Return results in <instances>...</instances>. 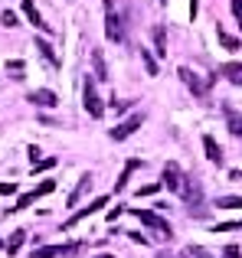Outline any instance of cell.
<instances>
[{"mask_svg": "<svg viewBox=\"0 0 242 258\" xmlns=\"http://www.w3.org/2000/svg\"><path fill=\"white\" fill-rule=\"evenodd\" d=\"M138 167H141V160H128V164H125V170H121V176H118V180H115V193H121V189H125L128 186V180H131V173L134 170H138Z\"/></svg>", "mask_w": 242, "mask_h": 258, "instance_id": "16", "label": "cell"}, {"mask_svg": "<svg viewBox=\"0 0 242 258\" xmlns=\"http://www.w3.org/2000/svg\"><path fill=\"white\" fill-rule=\"evenodd\" d=\"M82 242H66V245H39L30 258H66V255H79Z\"/></svg>", "mask_w": 242, "mask_h": 258, "instance_id": "6", "label": "cell"}, {"mask_svg": "<svg viewBox=\"0 0 242 258\" xmlns=\"http://www.w3.org/2000/svg\"><path fill=\"white\" fill-rule=\"evenodd\" d=\"M141 124H144V114H141V111H138V114H131V118H125L118 127H111V141H125V138H131V134L138 131Z\"/></svg>", "mask_w": 242, "mask_h": 258, "instance_id": "7", "label": "cell"}, {"mask_svg": "<svg viewBox=\"0 0 242 258\" xmlns=\"http://www.w3.org/2000/svg\"><path fill=\"white\" fill-rule=\"evenodd\" d=\"M26 157H30V164H39V160H43V157H39V147H26Z\"/></svg>", "mask_w": 242, "mask_h": 258, "instance_id": "30", "label": "cell"}, {"mask_svg": "<svg viewBox=\"0 0 242 258\" xmlns=\"http://www.w3.org/2000/svg\"><path fill=\"white\" fill-rule=\"evenodd\" d=\"M7 69H10V72H17L13 79H20V72H23V62H20V59H10V62H7Z\"/></svg>", "mask_w": 242, "mask_h": 258, "instance_id": "31", "label": "cell"}, {"mask_svg": "<svg viewBox=\"0 0 242 258\" xmlns=\"http://www.w3.org/2000/svg\"><path fill=\"white\" fill-rule=\"evenodd\" d=\"M131 213L138 216V219L144 222V226L151 229V232L157 235L160 242H170V239H173V229H170V222H167V219H160L157 213H151V209H131Z\"/></svg>", "mask_w": 242, "mask_h": 258, "instance_id": "1", "label": "cell"}, {"mask_svg": "<svg viewBox=\"0 0 242 258\" xmlns=\"http://www.w3.org/2000/svg\"><path fill=\"white\" fill-rule=\"evenodd\" d=\"M36 49H39V56H43V59H46V62H49V66H56V69H59V56H56V52H52V46H49V43H46V39H43V36H39V39H36Z\"/></svg>", "mask_w": 242, "mask_h": 258, "instance_id": "19", "label": "cell"}, {"mask_svg": "<svg viewBox=\"0 0 242 258\" xmlns=\"http://www.w3.org/2000/svg\"><path fill=\"white\" fill-rule=\"evenodd\" d=\"M219 43H223L226 49H239V39H236V36H229V33L223 30V26H219Z\"/></svg>", "mask_w": 242, "mask_h": 258, "instance_id": "25", "label": "cell"}, {"mask_svg": "<svg viewBox=\"0 0 242 258\" xmlns=\"http://www.w3.org/2000/svg\"><path fill=\"white\" fill-rule=\"evenodd\" d=\"M239 26H242V20H239Z\"/></svg>", "mask_w": 242, "mask_h": 258, "instance_id": "40", "label": "cell"}, {"mask_svg": "<svg viewBox=\"0 0 242 258\" xmlns=\"http://www.w3.org/2000/svg\"><path fill=\"white\" fill-rule=\"evenodd\" d=\"M92 66H95V79H102V82H108V66H105V56L102 52H92Z\"/></svg>", "mask_w": 242, "mask_h": 258, "instance_id": "20", "label": "cell"}, {"mask_svg": "<svg viewBox=\"0 0 242 258\" xmlns=\"http://www.w3.org/2000/svg\"><path fill=\"white\" fill-rule=\"evenodd\" d=\"M95 258H115V255H105V252H102V255H95Z\"/></svg>", "mask_w": 242, "mask_h": 258, "instance_id": "37", "label": "cell"}, {"mask_svg": "<svg viewBox=\"0 0 242 258\" xmlns=\"http://www.w3.org/2000/svg\"><path fill=\"white\" fill-rule=\"evenodd\" d=\"M33 203H36V193H23V196L17 200V206H10L7 213H17V209H26V206H33Z\"/></svg>", "mask_w": 242, "mask_h": 258, "instance_id": "23", "label": "cell"}, {"mask_svg": "<svg viewBox=\"0 0 242 258\" xmlns=\"http://www.w3.org/2000/svg\"><path fill=\"white\" fill-rule=\"evenodd\" d=\"M232 13H236V17L242 20V0H232Z\"/></svg>", "mask_w": 242, "mask_h": 258, "instance_id": "35", "label": "cell"}, {"mask_svg": "<svg viewBox=\"0 0 242 258\" xmlns=\"http://www.w3.org/2000/svg\"><path fill=\"white\" fill-rule=\"evenodd\" d=\"M180 196H184V203L193 209V213H200V206H203V183H200L197 176H187Z\"/></svg>", "mask_w": 242, "mask_h": 258, "instance_id": "5", "label": "cell"}, {"mask_svg": "<svg viewBox=\"0 0 242 258\" xmlns=\"http://www.w3.org/2000/svg\"><path fill=\"white\" fill-rule=\"evenodd\" d=\"M184 180H187V176L180 173V167H177V164H167V167H164V186H167V189L180 193V189H184Z\"/></svg>", "mask_w": 242, "mask_h": 258, "instance_id": "10", "label": "cell"}, {"mask_svg": "<svg viewBox=\"0 0 242 258\" xmlns=\"http://www.w3.org/2000/svg\"><path fill=\"white\" fill-rule=\"evenodd\" d=\"M223 114H226V127H229V134L242 141V111H236V108L226 105V108H223Z\"/></svg>", "mask_w": 242, "mask_h": 258, "instance_id": "12", "label": "cell"}, {"mask_svg": "<svg viewBox=\"0 0 242 258\" xmlns=\"http://www.w3.org/2000/svg\"><path fill=\"white\" fill-rule=\"evenodd\" d=\"M203 151H206V160L216 167H223V151H219V144L213 141V134H203Z\"/></svg>", "mask_w": 242, "mask_h": 258, "instance_id": "13", "label": "cell"}, {"mask_svg": "<svg viewBox=\"0 0 242 258\" xmlns=\"http://www.w3.org/2000/svg\"><path fill=\"white\" fill-rule=\"evenodd\" d=\"M157 258H173V255H170V252H160V255H157Z\"/></svg>", "mask_w": 242, "mask_h": 258, "instance_id": "36", "label": "cell"}, {"mask_svg": "<svg viewBox=\"0 0 242 258\" xmlns=\"http://www.w3.org/2000/svg\"><path fill=\"white\" fill-rule=\"evenodd\" d=\"M219 76H223L226 82H232V85H242V62H226V66H219Z\"/></svg>", "mask_w": 242, "mask_h": 258, "instance_id": "14", "label": "cell"}, {"mask_svg": "<svg viewBox=\"0 0 242 258\" xmlns=\"http://www.w3.org/2000/svg\"><path fill=\"white\" fill-rule=\"evenodd\" d=\"M102 7H105V36L111 43H125V26H121V17L115 10V0H102Z\"/></svg>", "mask_w": 242, "mask_h": 258, "instance_id": "2", "label": "cell"}, {"mask_svg": "<svg viewBox=\"0 0 242 258\" xmlns=\"http://www.w3.org/2000/svg\"><path fill=\"white\" fill-rule=\"evenodd\" d=\"M160 4H167V0H160Z\"/></svg>", "mask_w": 242, "mask_h": 258, "instance_id": "39", "label": "cell"}, {"mask_svg": "<svg viewBox=\"0 0 242 258\" xmlns=\"http://www.w3.org/2000/svg\"><path fill=\"white\" fill-rule=\"evenodd\" d=\"M17 193V183H0V196H10Z\"/></svg>", "mask_w": 242, "mask_h": 258, "instance_id": "32", "label": "cell"}, {"mask_svg": "<svg viewBox=\"0 0 242 258\" xmlns=\"http://www.w3.org/2000/svg\"><path fill=\"white\" fill-rule=\"evenodd\" d=\"M0 23H4V26H17V13L4 10V13H0Z\"/></svg>", "mask_w": 242, "mask_h": 258, "instance_id": "28", "label": "cell"}, {"mask_svg": "<svg viewBox=\"0 0 242 258\" xmlns=\"http://www.w3.org/2000/svg\"><path fill=\"white\" fill-rule=\"evenodd\" d=\"M157 189H160V183H147V186H141V189H138V196H154Z\"/></svg>", "mask_w": 242, "mask_h": 258, "instance_id": "29", "label": "cell"}, {"mask_svg": "<svg viewBox=\"0 0 242 258\" xmlns=\"http://www.w3.org/2000/svg\"><path fill=\"white\" fill-rule=\"evenodd\" d=\"M180 258H213L206 248H200V245H187L184 252H180Z\"/></svg>", "mask_w": 242, "mask_h": 258, "instance_id": "22", "label": "cell"}, {"mask_svg": "<svg viewBox=\"0 0 242 258\" xmlns=\"http://www.w3.org/2000/svg\"><path fill=\"white\" fill-rule=\"evenodd\" d=\"M49 167H56V157H46V160H39V164H33V173H43V170H49Z\"/></svg>", "mask_w": 242, "mask_h": 258, "instance_id": "27", "label": "cell"}, {"mask_svg": "<svg viewBox=\"0 0 242 258\" xmlns=\"http://www.w3.org/2000/svg\"><path fill=\"white\" fill-rule=\"evenodd\" d=\"M213 206L216 209H242V196H219Z\"/></svg>", "mask_w": 242, "mask_h": 258, "instance_id": "21", "label": "cell"}, {"mask_svg": "<svg viewBox=\"0 0 242 258\" xmlns=\"http://www.w3.org/2000/svg\"><path fill=\"white\" fill-rule=\"evenodd\" d=\"M89 189H92V173H82V180H79V183H76V189L69 193V206H76V203L82 200Z\"/></svg>", "mask_w": 242, "mask_h": 258, "instance_id": "15", "label": "cell"}, {"mask_svg": "<svg viewBox=\"0 0 242 258\" xmlns=\"http://www.w3.org/2000/svg\"><path fill=\"white\" fill-rule=\"evenodd\" d=\"M82 101H85V111L92 114V118H102L105 114V105H102V98H98V92H95V79H82Z\"/></svg>", "mask_w": 242, "mask_h": 258, "instance_id": "4", "label": "cell"}, {"mask_svg": "<svg viewBox=\"0 0 242 258\" xmlns=\"http://www.w3.org/2000/svg\"><path fill=\"white\" fill-rule=\"evenodd\" d=\"M102 206H108V196H98V200H95V203H89V206H82V209H79V213H76V216H69V219H66V222H63V229H72V226H79V222H82V219H85V216H92V213H98V209H102Z\"/></svg>", "mask_w": 242, "mask_h": 258, "instance_id": "8", "label": "cell"}, {"mask_svg": "<svg viewBox=\"0 0 242 258\" xmlns=\"http://www.w3.org/2000/svg\"><path fill=\"white\" fill-rule=\"evenodd\" d=\"M141 59H144V66H147V76H157V59L151 56V49H141Z\"/></svg>", "mask_w": 242, "mask_h": 258, "instance_id": "24", "label": "cell"}, {"mask_svg": "<svg viewBox=\"0 0 242 258\" xmlns=\"http://www.w3.org/2000/svg\"><path fill=\"white\" fill-rule=\"evenodd\" d=\"M26 101H30V105H39V108H56L59 105L56 92H49V88H36V92H30Z\"/></svg>", "mask_w": 242, "mask_h": 258, "instance_id": "9", "label": "cell"}, {"mask_svg": "<svg viewBox=\"0 0 242 258\" xmlns=\"http://www.w3.org/2000/svg\"><path fill=\"white\" fill-rule=\"evenodd\" d=\"M0 248H4V239H0Z\"/></svg>", "mask_w": 242, "mask_h": 258, "instance_id": "38", "label": "cell"}, {"mask_svg": "<svg viewBox=\"0 0 242 258\" xmlns=\"http://www.w3.org/2000/svg\"><path fill=\"white\" fill-rule=\"evenodd\" d=\"M131 235V242H138V245H147V235H141V232H128Z\"/></svg>", "mask_w": 242, "mask_h": 258, "instance_id": "34", "label": "cell"}, {"mask_svg": "<svg viewBox=\"0 0 242 258\" xmlns=\"http://www.w3.org/2000/svg\"><path fill=\"white\" fill-rule=\"evenodd\" d=\"M177 76H180V82H184V85L190 88L193 95H197V98H206V95H210L213 79H200L197 72H193V69H187V66H180V69H177Z\"/></svg>", "mask_w": 242, "mask_h": 258, "instance_id": "3", "label": "cell"}, {"mask_svg": "<svg viewBox=\"0 0 242 258\" xmlns=\"http://www.w3.org/2000/svg\"><path fill=\"white\" fill-rule=\"evenodd\" d=\"M20 7H23V13H26V20H30V23H33V26H36V30H39V33H49V30H52V26H49V23H46V20H43V17H39V10H36V4H33V0H23V4H20Z\"/></svg>", "mask_w": 242, "mask_h": 258, "instance_id": "11", "label": "cell"}, {"mask_svg": "<svg viewBox=\"0 0 242 258\" xmlns=\"http://www.w3.org/2000/svg\"><path fill=\"white\" fill-rule=\"evenodd\" d=\"M154 52H157V56H167V30L164 26H154Z\"/></svg>", "mask_w": 242, "mask_h": 258, "instance_id": "17", "label": "cell"}, {"mask_svg": "<svg viewBox=\"0 0 242 258\" xmlns=\"http://www.w3.org/2000/svg\"><path fill=\"white\" fill-rule=\"evenodd\" d=\"M23 242H26V229H17V232L7 239V255H17L20 248H23Z\"/></svg>", "mask_w": 242, "mask_h": 258, "instance_id": "18", "label": "cell"}, {"mask_svg": "<svg viewBox=\"0 0 242 258\" xmlns=\"http://www.w3.org/2000/svg\"><path fill=\"white\" fill-rule=\"evenodd\" d=\"M52 189H56V180H43V183H39V186H36V189H33V193H36V200H39V196H46V193H52Z\"/></svg>", "mask_w": 242, "mask_h": 258, "instance_id": "26", "label": "cell"}, {"mask_svg": "<svg viewBox=\"0 0 242 258\" xmlns=\"http://www.w3.org/2000/svg\"><path fill=\"white\" fill-rule=\"evenodd\" d=\"M226 258H242V252H239V245H226Z\"/></svg>", "mask_w": 242, "mask_h": 258, "instance_id": "33", "label": "cell"}]
</instances>
